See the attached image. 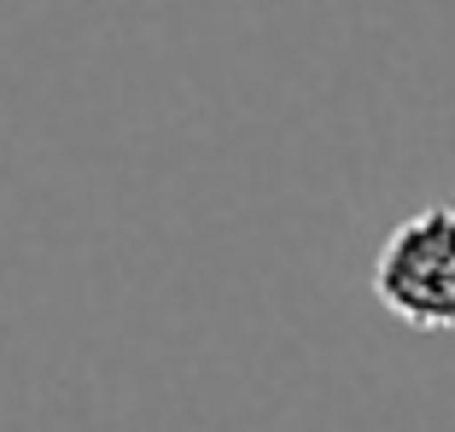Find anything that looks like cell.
<instances>
[{
  "label": "cell",
  "mask_w": 455,
  "mask_h": 432,
  "mask_svg": "<svg viewBox=\"0 0 455 432\" xmlns=\"http://www.w3.org/2000/svg\"><path fill=\"white\" fill-rule=\"evenodd\" d=\"M374 298L420 333H455V204L403 216L374 257Z\"/></svg>",
  "instance_id": "1"
}]
</instances>
